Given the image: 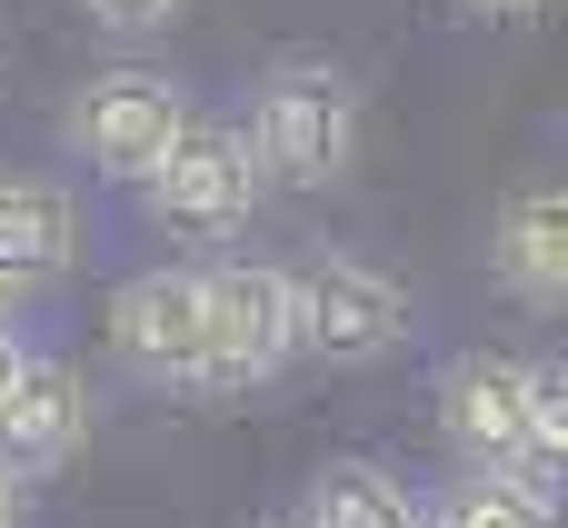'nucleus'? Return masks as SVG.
<instances>
[{
  "instance_id": "nucleus-1",
  "label": "nucleus",
  "mask_w": 568,
  "mask_h": 528,
  "mask_svg": "<svg viewBox=\"0 0 568 528\" xmlns=\"http://www.w3.org/2000/svg\"><path fill=\"white\" fill-rule=\"evenodd\" d=\"M250 160L280 190H339L359 170V80L339 60H270L250 90Z\"/></svg>"
},
{
  "instance_id": "nucleus-2",
  "label": "nucleus",
  "mask_w": 568,
  "mask_h": 528,
  "mask_svg": "<svg viewBox=\"0 0 568 528\" xmlns=\"http://www.w3.org/2000/svg\"><path fill=\"white\" fill-rule=\"evenodd\" d=\"M180 130H190V100H180V80L150 70V60H110V70H90V80L70 90V110H60L70 160L100 170V180H130V190H150V170L170 160Z\"/></svg>"
},
{
  "instance_id": "nucleus-3",
  "label": "nucleus",
  "mask_w": 568,
  "mask_h": 528,
  "mask_svg": "<svg viewBox=\"0 0 568 528\" xmlns=\"http://www.w3.org/2000/svg\"><path fill=\"white\" fill-rule=\"evenodd\" d=\"M260 160H250V130L240 120H210V110H190V130L170 140V160L150 170V220H160V240H190V250H230L250 220H260Z\"/></svg>"
},
{
  "instance_id": "nucleus-4",
  "label": "nucleus",
  "mask_w": 568,
  "mask_h": 528,
  "mask_svg": "<svg viewBox=\"0 0 568 528\" xmlns=\"http://www.w3.org/2000/svg\"><path fill=\"white\" fill-rule=\"evenodd\" d=\"M290 290H300V359H329V369H369V359L409 349V329H419V299L349 250L300 260Z\"/></svg>"
},
{
  "instance_id": "nucleus-5",
  "label": "nucleus",
  "mask_w": 568,
  "mask_h": 528,
  "mask_svg": "<svg viewBox=\"0 0 568 528\" xmlns=\"http://www.w3.org/2000/svg\"><path fill=\"white\" fill-rule=\"evenodd\" d=\"M200 299H210V389H260L300 359V290L280 260H210Z\"/></svg>"
},
{
  "instance_id": "nucleus-6",
  "label": "nucleus",
  "mask_w": 568,
  "mask_h": 528,
  "mask_svg": "<svg viewBox=\"0 0 568 528\" xmlns=\"http://www.w3.org/2000/svg\"><path fill=\"white\" fill-rule=\"evenodd\" d=\"M110 359L140 389H210V299H200V270H140L110 299Z\"/></svg>"
},
{
  "instance_id": "nucleus-7",
  "label": "nucleus",
  "mask_w": 568,
  "mask_h": 528,
  "mask_svg": "<svg viewBox=\"0 0 568 528\" xmlns=\"http://www.w3.org/2000/svg\"><path fill=\"white\" fill-rule=\"evenodd\" d=\"M529 389L539 369L509 359V349H459L439 369V439L469 459V469H519L529 449Z\"/></svg>"
},
{
  "instance_id": "nucleus-8",
  "label": "nucleus",
  "mask_w": 568,
  "mask_h": 528,
  "mask_svg": "<svg viewBox=\"0 0 568 528\" xmlns=\"http://www.w3.org/2000/svg\"><path fill=\"white\" fill-rule=\"evenodd\" d=\"M80 449H90V379L70 359H30L0 399V469L30 489V479L70 469Z\"/></svg>"
},
{
  "instance_id": "nucleus-9",
  "label": "nucleus",
  "mask_w": 568,
  "mask_h": 528,
  "mask_svg": "<svg viewBox=\"0 0 568 528\" xmlns=\"http://www.w3.org/2000/svg\"><path fill=\"white\" fill-rule=\"evenodd\" d=\"M80 260V200L40 170H0V319Z\"/></svg>"
},
{
  "instance_id": "nucleus-10",
  "label": "nucleus",
  "mask_w": 568,
  "mask_h": 528,
  "mask_svg": "<svg viewBox=\"0 0 568 528\" xmlns=\"http://www.w3.org/2000/svg\"><path fill=\"white\" fill-rule=\"evenodd\" d=\"M489 270H499V290H509L519 309L568 319V180H539V190H519V200L499 210Z\"/></svg>"
},
{
  "instance_id": "nucleus-11",
  "label": "nucleus",
  "mask_w": 568,
  "mask_h": 528,
  "mask_svg": "<svg viewBox=\"0 0 568 528\" xmlns=\"http://www.w3.org/2000/svg\"><path fill=\"white\" fill-rule=\"evenodd\" d=\"M290 528H429V519H419V499L399 489V469H379V459H329V469L310 479V499H300Z\"/></svg>"
},
{
  "instance_id": "nucleus-12",
  "label": "nucleus",
  "mask_w": 568,
  "mask_h": 528,
  "mask_svg": "<svg viewBox=\"0 0 568 528\" xmlns=\"http://www.w3.org/2000/svg\"><path fill=\"white\" fill-rule=\"evenodd\" d=\"M429 528H559V499H549L539 479H519V469H469V479L439 499Z\"/></svg>"
},
{
  "instance_id": "nucleus-13",
  "label": "nucleus",
  "mask_w": 568,
  "mask_h": 528,
  "mask_svg": "<svg viewBox=\"0 0 568 528\" xmlns=\"http://www.w3.org/2000/svg\"><path fill=\"white\" fill-rule=\"evenodd\" d=\"M519 479H539L549 499L568 489V369H539V389H529V449H519Z\"/></svg>"
},
{
  "instance_id": "nucleus-14",
  "label": "nucleus",
  "mask_w": 568,
  "mask_h": 528,
  "mask_svg": "<svg viewBox=\"0 0 568 528\" xmlns=\"http://www.w3.org/2000/svg\"><path fill=\"white\" fill-rule=\"evenodd\" d=\"M80 10H90V20H100L110 40H150V30H170V20H180L190 0H80Z\"/></svg>"
},
{
  "instance_id": "nucleus-15",
  "label": "nucleus",
  "mask_w": 568,
  "mask_h": 528,
  "mask_svg": "<svg viewBox=\"0 0 568 528\" xmlns=\"http://www.w3.org/2000/svg\"><path fill=\"white\" fill-rule=\"evenodd\" d=\"M20 369H30V349H20V329L0 319V399H10V379H20Z\"/></svg>"
},
{
  "instance_id": "nucleus-16",
  "label": "nucleus",
  "mask_w": 568,
  "mask_h": 528,
  "mask_svg": "<svg viewBox=\"0 0 568 528\" xmlns=\"http://www.w3.org/2000/svg\"><path fill=\"white\" fill-rule=\"evenodd\" d=\"M0 528H30V489H20L10 469H0Z\"/></svg>"
},
{
  "instance_id": "nucleus-17",
  "label": "nucleus",
  "mask_w": 568,
  "mask_h": 528,
  "mask_svg": "<svg viewBox=\"0 0 568 528\" xmlns=\"http://www.w3.org/2000/svg\"><path fill=\"white\" fill-rule=\"evenodd\" d=\"M459 10H479V20H529L539 0H459Z\"/></svg>"
}]
</instances>
